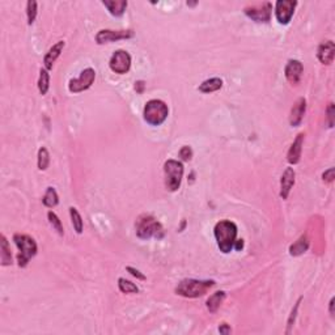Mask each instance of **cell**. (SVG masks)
Here are the masks:
<instances>
[{"label": "cell", "instance_id": "cell-1", "mask_svg": "<svg viewBox=\"0 0 335 335\" xmlns=\"http://www.w3.org/2000/svg\"><path fill=\"white\" fill-rule=\"evenodd\" d=\"M237 225L230 220H220L213 228L217 246L221 253L228 254L234 249L237 241Z\"/></svg>", "mask_w": 335, "mask_h": 335}, {"label": "cell", "instance_id": "cell-2", "mask_svg": "<svg viewBox=\"0 0 335 335\" xmlns=\"http://www.w3.org/2000/svg\"><path fill=\"white\" fill-rule=\"evenodd\" d=\"M135 228H137V236L141 240H151V238L161 240L165 234L161 223L150 213H143L137 217Z\"/></svg>", "mask_w": 335, "mask_h": 335}, {"label": "cell", "instance_id": "cell-3", "mask_svg": "<svg viewBox=\"0 0 335 335\" xmlns=\"http://www.w3.org/2000/svg\"><path fill=\"white\" fill-rule=\"evenodd\" d=\"M213 286H215L213 280L183 279L176 287V293L186 299H197V297L206 295Z\"/></svg>", "mask_w": 335, "mask_h": 335}, {"label": "cell", "instance_id": "cell-4", "mask_svg": "<svg viewBox=\"0 0 335 335\" xmlns=\"http://www.w3.org/2000/svg\"><path fill=\"white\" fill-rule=\"evenodd\" d=\"M14 241L15 245H16L18 249V266H20V267H27L29 260L37 254V250H38L37 243H35L34 238L30 237V236L21 233L15 234Z\"/></svg>", "mask_w": 335, "mask_h": 335}, {"label": "cell", "instance_id": "cell-5", "mask_svg": "<svg viewBox=\"0 0 335 335\" xmlns=\"http://www.w3.org/2000/svg\"><path fill=\"white\" fill-rule=\"evenodd\" d=\"M169 115V107L161 100H150L144 106L143 118L151 126H160L167 121Z\"/></svg>", "mask_w": 335, "mask_h": 335}, {"label": "cell", "instance_id": "cell-6", "mask_svg": "<svg viewBox=\"0 0 335 335\" xmlns=\"http://www.w3.org/2000/svg\"><path fill=\"white\" fill-rule=\"evenodd\" d=\"M165 186L169 191H177L180 189L183 177V165L177 160H168L164 164Z\"/></svg>", "mask_w": 335, "mask_h": 335}, {"label": "cell", "instance_id": "cell-7", "mask_svg": "<svg viewBox=\"0 0 335 335\" xmlns=\"http://www.w3.org/2000/svg\"><path fill=\"white\" fill-rule=\"evenodd\" d=\"M96 80V71L93 68H85L80 72L79 77L70 80L68 83V91L71 93H80L87 91L92 87V84Z\"/></svg>", "mask_w": 335, "mask_h": 335}, {"label": "cell", "instance_id": "cell-8", "mask_svg": "<svg viewBox=\"0 0 335 335\" xmlns=\"http://www.w3.org/2000/svg\"><path fill=\"white\" fill-rule=\"evenodd\" d=\"M244 12L247 17L251 18L256 22H269L273 14V4L270 1L259 3V4H253L249 7H245Z\"/></svg>", "mask_w": 335, "mask_h": 335}, {"label": "cell", "instance_id": "cell-9", "mask_svg": "<svg viewBox=\"0 0 335 335\" xmlns=\"http://www.w3.org/2000/svg\"><path fill=\"white\" fill-rule=\"evenodd\" d=\"M109 67L114 74H118V75L127 74L131 68V55L126 50H117L111 55L110 61H109Z\"/></svg>", "mask_w": 335, "mask_h": 335}, {"label": "cell", "instance_id": "cell-10", "mask_svg": "<svg viewBox=\"0 0 335 335\" xmlns=\"http://www.w3.org/2000/svg\"><path fill=\"white\" fill-rule=\"evenodd\" d=\"M297 7L296 0H278L275 3V17L279 24L287 25L293 17L295 9Z\"/></svg>", "mask_w": 335, "mask_h": 335}, {"label": "cell", "instance_id": "cell-11", "mask_svg": "<svg viewBox=\"0 0 335 335\" xmlns=\"http://www.w3.org/2000/svg\"><path fill=\"white\" fill-rule=\"evenodd\" d=\"M135 33L133 30H110V29H102L96 34V42L98 45L110 44L119 40H128L133 38Z\"/></svg>", "mask_w": 335, "mask_h": 335}, {"label": "cell", "instance_id": "cell-12", "mask_svg": "<svg viewBox=\"0 0 335 335\" xmlns=\"http://www.w3.org/2000/svg\"><path fill=\"white\" fill-rule=\"evenodd\" d=\"M303 72H304V66H303V63H301L300 61H297V59H291V61H288L286 68H284L286 79L291 84H293V85L300 83Z\"/></svg>", "mask_w": 335, "mask_h": 335}, {"label": "cell", "instance_id": "cell-13", "mask_svg": "<svg viewBox=\"0 0 335 335\" xmlns=\"http://www.w3.org/2000/svg\"><path fill=\"white\" fill-rule=\"evenodd\" d=\"M335 57V45L331 40L323 41L320 46H318L317 50V58L318 61L322 63V64H331L333 61H334Z\"/></svg>", "mask_w": 335, "mask_h": 335}, {"label": "cell", "instance_id": "cell-14", "mask_svg": "<svg viewBox=\"0 0 335 335\" xmlns=\"http://www.w3.org/2000/svg\"><path fill=\"white\" fill-rule=\"evenodd\" d=\"M305 111H306V100L304 97H300L293 104L289 114V123L292 127H299L304 119Z\"/></svg>", "mask_w": 335, "mask_h": 335}, {"label": "cell", "instance_id": "cell-15", "mask_svg": "<svg viewBox=\"0 0 335 335\" xmlns=\"http://www.w3.org/2000/svg\"><path fill=\"white\" fill-rule=\"evenodd\" d=\"M295 177L296 173L293 168H286V170L283 172V176L280 178V198L284 199V200L288 198L292 187L295 185Z\"/></svg>", "mask_w": 335, "mask_h": 335}, {"label": "cell", "instance_id": "cell-16", "mask_svg": "<svg viewBox=\"0 0 335 335\" xmlns=\"http://www.w3.org/2000/svg\"><path fill=\"white\" fill-rule=\"evenodd\" d=\"M304 134H299L296 139L293 140V143L289 147L288 150V153H287V161L291 164V165H296L299 164L301 159V151H303V146H304Z\"/></svg>", "mask_w": 335, "mask_h": 335}, {"label": "cell", "instance_id": "cell-17", "mask_svg": "<svg viewBox=\"0 0 335 335\" xmlns=\"http://www.w3.org/2000/svg\"><path fill=\"white\" fill-rule=\"evenodd\" d=\"M64 46H66L64 41H58L57 44L53 45V47H50V50L46 53V55H45L44 58V66L46 70H53L54 63L57 62L58 58L61 57V54H62L63 49H64Z\"/></svg>", "mask_w": 335, "mask_h": 335}, {"label": "cell", "instance_id": "cell-18", "mask_svg": "<svg viewBox=\"0 0 335 335\" xmlns=\"http://www.w3.org/2000/svg\"><path fill=\"white\" fill-rule=\"evenodd\" d=\"M102 4L107 8L110 15H113L115 17H119V16H122L124 14L128 3L126 0H110V1L105 0V1H102Z\"/></svg>", "mask_w": 335, "mask_h": 335}, {"label": "cell", "instance_id": "cell-19", "mask_svg": "<svg viewBox=\"0 0 335 335\" xmlns=\"http://www.w3.org/2000/svg\"><path fill=\"white\" fill-rule=\"evenodd\" d=\"M225 299V292L224 291H217L215 293H212L210 297L206 301V306H207L208 312L210 313H216L217 309L220 308V305L223 304V301Z\"/></svg>", "mask_w": 335, "mask_h": 335}, {"label": "cell", "instance_id": "cell-20", "mask_svg": "<svg viewBox=\"0 0 335 335\" xmlns=\"http://www.w3.org/2000/svg\"><path fill=\"white\" fill-rule=\"evenodd\" d=\"M221 87H223V80L219 79V77H211V79L204 80L199 85L198 89L202 93H213L221 89Z\"/></svg>", "mask_w": 335, "mask_h": 335}, {"label": "cell", "instance_id": "cell-21", "mask_svg": "<svg viewBox=\"0 0 335 335\" xmlns=\"http://www.w3.org/2000/svg\"><path fill=\"white\" fill-rule=\"evenodd\" d=\"M309 247V241L308 238H306V236H301L297 241H296L295 244H292L291 247H289V254L291 256H301V254H304L305 251L308 250Z\"/></svg>", "mask_w": 335, "mask_h": 335}, {"label": "cell", "instance_id": "cell-22", "mask_svg": "<svg viewBox=\"0 0 335 335\" xmlns=\"http://www.w3.org/2000/svg\"><path fill=\"white\" fill-rule=\"evenodd\" d=\"M1 241H0V250H1V266L12 265V254H11V249H9L8 241L5 238L4 234H1Z\"/></svg>", "mask_w": 335, "mask_h": 335}, {"label": "cell", "instance_id": "cell-23", "mask_svg": "<svg viewBox=\"0 0 335 335\" xmlns=\"http://www.w3.org/2000/svg\"><path fill=\"white\" fill-rule=\"evenodd\" d=\"M42 202H44V204L47 208H54L55 206H58V203H59V197H58L57 190L54 189V187H47V190H46V193H45L44 195V199H42Z\"/></svg>", "mask_w": 335, "mask_h": 335}, {"label": "cell", "instance_id": "cell-24", "mask_svg": "<svg viewBox=\"0 0 335 335\" xmlns=\"http://www.w3.org/2000/svg\"><path fill=\"white\" fill-rule=\"evenodd\" d=\"M50 88V74L46 68H41L40 79H38V91L42 96H45Z\"/></svg>", "mask_w": 335, "mask_h": 335}, {"label": "cell", "instance_id": "cell-25", "mask_svg": "<svg viewBox=\"0 0 335 335\" xmlns=\"http://www.w3.org/2000/svg\"><path fill=\"white\" fill-rule=\"evenodd\" d=\"M70 215L71 220H72V225H74V229L76 230V233L81 234L84 229L83 217H81V215H80L79 211L75 207H70Z\"/></svg>", "mask_w": 335, "mask_h": 335}, {"label": "cell", "instance_id": "cell-26", "mask_svg": "<svg viewBox=\"0 0 335 335\" xmlns=\"http://www.w3.org/2000/svg\"><path fill=\"white\" fill-rule=\"evenodd\" d=\"M118 288L122 293H137L139 292V288L135 283L130 282L124 278L118 279Z\"/></svg>", "mask_w": 335, "mask_h": 335}, {"label": "cell", "instance_id": "cell-27", "mask_svg": "<svg viewBox=\"0 0 335 335\" xmlns=\"http://www.w3.org/2000/svg\"><path fill=\"white\" fill-rule=\"evenodd\" d=\"M50 164V154L47 148L41 147L38 151V169L40 170H46Z\"/></svg>", "mask_w": 335, "mask_h": 335}, {"label": "cell", "instance_id": "cell-28", "mask_svg": "<svg viewBox=\"0 0 335 335\" xmlns=\"http://www.w3.org/2000/svg\"><path fill=\"white\" fill-rule=\"evenodd\" d=\"M47 219H49V223L51 224V227H53V229H55L61 236H63L64 230H63L62 221L57 216V213L53 211H49L47 212Z\"/></svg>", "mask_w": 335, "mask_h": 335}, {"label": "cell", "instance_id": "cell-29", "mask_svg": "<svg viewBox=\"0 0 335 335\" xmlns=\"http://www.w3.org/2000/svg\"><path fill=\"white\" fill-rule=\"evenodd\" d=\"M37 1L34 0H29L27 3V16H28V24L31 25L34 22L35 17H37Z\"/></svg>", "mask_w": 335, "mask_h": 335}, {"label": "cell", "instance_id": "cell-30", "mask_svg": "<svg viewBox=\"0 0 335 335\" xmlns=\"http://www.w3.org/2000/svg\"><path fill=\"white\" fill-rule=\"evenodd\" d=\"M301 300H303V297H300V299L297 300V303L295 304V308L292 309L291 316H289V318H288V323H287V334H289V333H291V330H292V327H293V322H295V318H296V316H297V310H299V306H300Z\"/></svg>", "mask_w": 335, "mask_h": 335}, {"label": "cell", "instance_id": "cell-31", "mask_svg": "<svg viewBox=\"0 0 335 335\" xmlns=\"http://www.w3.org/2000/svg\"><path fill=\"white\" fill-rule=\"evenodd\" d=\"M180 157H181L183 161H190L191 157H193V151L189 146H183L180 151Z\"/></svg>", "mask_w": 335, "mask_h": 335}, {"label": "cell", "instance_id": "cell-32", "mask_svg": "<svg viewBox=\"0 0 335 335\" xmlns=\"http://www.w3.org/2000/svg\"><path fill=\"white\" fill-rule=\"evenodd\" d=\"M334 168H330V169H327V170H325V173L322 174V180L325 182H327V183H330V182L334 181Z\"/></svg>", "mask_w": 335, "mask_h": 335}, {"label": "cell", "instance_id": "cell-33", "mask_svg": "<svg viewBox=\"0 0 335 335\" xmlns=\"http://www.w3.org/2000/svg\"><path fill=\"white\" fill-rule=\"evenodd\" d=\"M326 113L327 119H329V127H333V126H334V121H333V118H334V104H333V102H330L329 106H327Z\"/></svg>", "mask_w": 335, "mask_h": 335}, {"label": "cell", "instance_id": "cell-34", "mask_svg": "<svg viewBox=\"0 0 335 335\" xmlns=\"http://www.w3.org/2000/svg\"><path fill=\"white\" fill-rule=\"evenodd\" d=\"M126 270H127L128 273L131 274L133 276H135L137 279H139V280H146V276H144V275H143V274H141L139 270L134 269V267H131V266H127V267H126Z\"/></svg>", "mask_w": 335, "mask_h": 335}, {"label": "cell", "instance_id": "cell-35", "mask_svg": "<svg viewBox=\"0 0 335 335\" xmlns=\"http://www.w3.org/2000/svg\"><path fill=\"white\" fill-rule=\"evenodd\" d=\"M219 331H220V334H224V335H228L230 334V327L228 323H221L220 327H219Z\"/></svg>", "mask_w": 335, "mask_h": 335}, {"label": "cell", "instance_id": "cell-36", "mask_svg": "<svg viewBox=\"0 0 335 335\" xmlns=\"http://www.w3.org/2000/svg\"><path fill=\"white\" fill-rule=\"evenodd\" d=\"M334 303H335V299L334 297H331V300H330V316L331 317H334Z\"/></svg>", "mask_w": 335, "mask_h": 335}, {"label": "cell", "instance_id": "cell-37", "mask_svg": "<svg viewBox=\"0 0 335 335\" xmlns=\"http://www.w3.org/2000/svg\"><path fill=\"white\" fill-rule=\"evenodd\" d=\"M236 244H237V245H234V247H236L237 250H240V249H243V246H244V241H243V240H238V241H236Z\"/></svg>", "mask_w": 335, "mask_h": 335}]
</instances>
